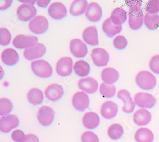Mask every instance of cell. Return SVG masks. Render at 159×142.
Returning a JSON list of instances; mask_svg holds the SVG:
<instances>
[{"label":"cell","mask_w":159,"mask_h":142,"mask_svg":"<svg viewBox=\"0 0 159 142\" xmlns=\"http://www.w3.org/2000/svg\"><path fill=\"white\" fill-rule=\"evenodd\" d=\"M78 85L82 91L89 94L94 93L98 88V82L92 77L80 79L78 81Z\"/></svg>","instance_id":"18"},{"label":"cell","mask_w":159,"mask_h":142,"mask_svg":"<svg viewBox=\"0 0 159 142\" xmlns=\"http://www.w3.org/2000/svg\"><path fill=\"white\" fill-rule=\"evenodd\" d=\"M82 122L84 126L90 130L96 128L100 122V119L98 115L94 112H87L83 117Z\"/></svg>","instance_id":"24"},{"label":"cell","mask_w":159,"mask_h":142,"mask_svg":"<svg viewBox=\"0 0 159 142\" xmlns=\"http://www.w3.org/2000/svg\"><path fill=\"white\" fill-rule=\"evenodd\" d=\"M124 134V129L120 124H113L108 128V135L112 140L120 138Z\"/></svg>","instance_id":"33"},{"label":"cell","mask_w":159,"mask_h":142,"mask_svg":"<svg viewBox=\"0 0 159 142\" xmlns=\"http://www.w3.org/2000/svg\"><path fill=\"white\" fill-rule=\"evenodd\" d=\"M118 113V105L111 101L104 102L101 107V113L103 117L111 119L115 117Z\"/></svg>","instance_id":"20"},{"label":"cell","mask_w":159,"mask_h":142,"mask_svg":"<svg viewBox=\"0 0 159 142\" xmlns=\"http://www.w3.org/2000/svg\"><path fill=\"white\" fill-rule=\"evenodd\" d=\"M56 72L62 76H67L71 74L73 69V60L70 57L61 58L56 64Z\"/></svg>","instance_id":"10"},{"label":"cell","mask_w":159,"mask_h":142,"mask_svg":"<svg viewBox=\"0 0 159 142\" xmlns=\"http://www.w3.org/2000/svg\"><path fill=\"white\" fill-rule=\"evenodd\" d=\"M113 45L118 50H123L127 45V40L124 36L118 35L113 40Z\"/></svg>","instance_id":"38"},{"label":"cell","mask_w":159,"mask_h":142,"mask_svg":"<svg viewBox=\"0 0 159 142\" xmlns=\"http://www.w3.org/2000/svg\"><path fill=\"white\" fill-rule=\"evenodd\" d=\"M31 70L38 76L41 78H48L51 76L53 70L50 64L45 60H37L31 62Z\"/></svg>","instance_id":"3"},{"label":"cell","mask_w":159,"mask_h":142,"mask_svg":"<svg viewBox=\"0 0 159 142\" xmlns=\"http://www.w3.org/2000/svg\"><path fill=\"white\" fill-rule=\"evenodd\" d=\"M110 19L114 24L121 25L127 20V12L122 8H116L111 13Z\"/></svg>","instance_id":"30"},{"label":"cell","mask_w":159,"mask_h":142,"mask_svg":"<svg viewBox=\"0 0 159 142\" xmlns=\"http://www.w3.org/2000/svg\"><path fill=\"white\" fill-rule=\"evenodd\" d=\"M144 21L147 28L150 30H155L159 27V16L157 14H146Z\"/></svg>","instance_id":"32"},{"label":"cell","mask_w":159,"mask_h":142,"mask_svg":"<svg viewBox=\"0 0 159 142\" xmlns=\"http://www.w3.org/2000/svg\"><path fill=\"white\" fill-rule=\"evenodd\" d=\"M145 11L150 14H155L158 13L159 11L158 0H151L148 2L145 6Z\"/></svg>","instance_id":"36"},{"label":"cell","mask_w":159,"mask_h":142,"mask_svg":"<svg viewBox=\"0 0 159 142\" xmlns=\"http://www.w3.org/2000/svg\"><path fill=\"white\" fill-rule=\"evenodd\" d=\"M75 73L79 76H87L90 70L89 64L84 60H79L76 61L73 66Z\"/></svg>","instance_id":"31"},{"label":"cell","mask_w":159,"mask_h":142,"mask_svg":"<svg viewBox=\"0 0 159 142\" xmlns=\"http://www.w3.org/2000/svg\"><path fill=\"white\" fill-rule=\"evenodd\" d=\"M117 97L122 100L124 106L122 107L123 112L130 113L134 111L135 108V103L132 101L130 93L127 90L123 89L119 91L117 93Z\"/></svg>","instance_id":"16"},{"label":"cell","mask_w":159,"mask_h":142,"mask_svg":"<svg viewBox=\"0 0 159 142\" xmlns=\"http://www.w3.org/2000/svg\"><path fill=\"white\" fill-rule=\"evenodd\" d=\"M11 36L10 31L6 28L0 29V44L2 46L8 45L11 41Z\"/></svg>","instance_id":"37"},{"label":"cell","mask_w":159,"mask_h":142,"mask_svg":"<svg viewBox=\"0 0 159 142\" xmlns=\"http://www.w3.org/2000/svg\"><path fill=\"white\" fill-rule=\"evenodd\" d=\"M136 104L141 107L145 108H152L156 104V99L151 94L147 93H138L134 96Z\"/></svg>","instance_id":"6"},{"label":"cell","mask_w":159,"mask_h":142,"mask_svg":"<svg viewBox=\"0 0 159 142\" xmlns=\"http://www.w3.org/2000/svg\"><path fill=\"white\" fill-rule=\"evenodd\" d=\"M150 70L156 74H159V55L153 56L149 63Z\"/></svg>","instance_id":"40"},{"label":"cell","mask_w":159,"mask_h":142,"mask_svg":"<svg viewBox=\"0 0 159 142\" xmlns=\"http://www.w3.org/2000/svg\"><path fill=\"white\" fill-rule=\"evenodd\" d=\"M87 7V2L85 0H76L72 2L70 13L73 16H81L84 14V12Z\"/></svg>","instance_id":"27"},{"label":"cell","mask_w":159,"mask_h":142,"mask_svg":"<svg viewBox=\"0 0 159 142\" xmlns=\"http://www.w3.org/2000/svg\"><path fill=\"white\" fill-rule=\"evenodd\" d=\"M27 98L30 103L34 106L40 105L44 99L43 92L38 88L31 89L28 93Z\"/></svg>","instance_id":"29"},{"label":"cell","mask_w":159,"mask_h":142,"mask_svg":"<svg viewBox=\"0 0 159 142\" xmlns=\"http://www.w3.org/2000/svg\"><path fill=\"white\" fill-rule=\"evenodd\" d=\"M64 94V89L58 84H52L48 85L45 91V95L47 99L51 101H57Z\"/></svg>","instance_id":"14"},{"label":"cell","mask_w":159,"mask_h":142,"mask_svg":"<svg viewBox=\"0 0 159 142\" xmlns=\"http://www.w3.org/2000/svg\"><path fill=\"white\" fill-rule=\"evenodd\" d=\"M99 92L104 97L112 98L115 94L116 87L113 85H108L105 83H102L100 85Z\"/></svg>","instance_id":"34"},{"label":"cell","mask_w":159,"mask_h":142,"mask_svg":"<svg viewBox=\"0 0 159 142\" xmlns=\"http://www.w3.org/2000/svg\"><path fill=\"white\" fill-rule=\"evenodd\" d=\"M37 119L42 126H48L54 121V112L49 107L43 106L38 109Z\"/></svg>","instance_id":"7"},{"label":"cell","mask_w":159,"mask_h":142,"mask_svg":"<svg viewBox=\"0 0 159 142\" xmlns=\"http://www.w3.org/2000/svg\"><path fill=\"white\" fill-rule=\"evenodd\" d=\"M91 57L96 66L102 67L107 66L110 60L108 53L103 48H96L92 50Z\"/></svg>","instance_id":"9"},{"label":"cell","mask_w":159,"mask_h":142,"mask_svg":"<svg viewBox=\"0 0 159 142\" xmlns=\"http://www.w3.org/2000/svg\"><path fill=\"white\" fill-rule=\"evenodd\" d=\"M70 48L72 54L76 57H84L88 52L87 45L77 38L71 40Z\"/></svg>","instance_id":"17"},{"label":"cell","mask_w":159,"mask_h":142,"mask_svg":"<svg viewBox=\"0 0 159 142\" xmlns=\"http://www.w3.org/2000/svg\"><path fill=\"white\" fill-rule=\"evenodd\" d=\"M19 124L18 117L15 115L3 116L0 119V130L3 133H8L12 129L17 127Z\"/></svg>","instance_id":"11"},{"label":"cell","mask_w":159,"mask_h":142,"mask_svg":"<svg viewBox=\"0 0 159 142\" xmlns=\"http://www.w3.org/2000/svg\"><path fill=\"white\" fill-rule=\"evenodd\" d=\"M20 142H39V140L35 135L28 134L25 135L24 139Z\"/></svg>","instance_id":"42"},{"label":"cell","mask_w":159,"mask_h":142,"mask_svg":"<svg viewBox=\"0 0 159 142\" xmlns=\"http://www.w3.org/2000/svg\"><path fill=\"white\" fill-rule=\"evenodd\" d=\"M13 110L11 101L7 98H1L0 99V114L4 115L9 113Z\"/></svg>","instance_id":"35"},{"label":"cell","mask_w":159,"mask_h":142,"mask_svg":"<svg viewBox=\"0 0 159 142\" xmlns=\"http://www.w3.org/2000/svg\"><path fill=\"white\" fill-rule=\"evenodd\" d=\"M129 7V25L132 30H137L141 28L143 23V12L141 8L142 2L127 1Z\"/></svg>","instance_id":"1"},{"label":"cell","mask_w":159,"mask_h":142,"mask_svg":"<svg viewBox=\"0 0 159 142\" xmlns=\"http://www.w3.org/2000/svg\"><path fill=\"white\" fill-rule=\"evenodd\" d=\"M152 119V115L146 109H139L133 115V121L138 126H145L150 123Z\"/></svg>","instance_id":"22"},{"label":"cell","mask_w":159,"mask_h":142,"mask_svg":"<svg viewBox=\"0 0 159 142\" xmlns=\"http://www.w3.org/2000/svg\"><path fill=\"white\" fill-rule=\"evenodd\" d=\"M72 104L76 110L83 112L89 106V96L84 92H77L73 96Z\"/></svg>","instance_id":"13"},{"label":"cell","mask_w":159,"mask_h":142,"mask_svg":"<svg viewBox=\"0 0 159 142\" xmlns=\"http://www.w3.org/2000/svg\"><path fill=\"white\" fill-rule=\"evenodd\" d=\"M101 78L105 84L110 85L118 80L119 73L114 68H107L102 71Z\"/></svg>","instance_id":"26"},{"label":"cell","mask_w":159,"mask_h":142,"mask_svg":"<svg viewBox=\"0 0 159 142\" xmlns=\"http://www.w3.org/2000/svg\"><path fill=\"white\" fill-rule=\"evenodd\" d=\"M25 136L24 132L20 130H16L11 133V138L16 142L22 141L24 139Z\"/></svg>","instance_id":"41"},{"label":"cell","mask_w":159,"mask_h":142,"mask_svg":"<svg viewBox=\"0 0 159 142\" xmlns=\"http://www.w3.org/2000/svg\"><path fill=\"white\" fill-rule=\"evenodd\" d=\"M122 30V25L114 24L110 18L106 19L102 24V30L109 37H113L115 34L120 33Z\"/></svg>","instance_id":"25"},{"label":"cell","mask_w":159,"mask_h":142,"mask_svg":"<svg viewBox=\"0 0 159 142\" xmlns=\"http://www.w3.org/2000/svg\"><path fill=\"white\" fill-rule=\"evenodd\" d=\"M2 61L8 66H14L19 59V56L17 51L12 48H7L3 51L1 55Z\"/></svg>","instance_id":"23"},{"label":"cell","mask_w":159,"mask_h":142,"mask_svg":"<svg viewBox=\"0 0 159 142\" xmlns=\"http://www.w3.org/2000/svg\"><path fill=\"white\" fill-rule=\"evenodd\" d=\"M136 142H153L154 136L152 131L147 128H140L137 130L135 134Z\"/></svg>","instance_id":"28"},{"label":"cell","mask_w":159,"mask_h":142,"mask_svg":"<svg viewBox=\"0 0 159 142\" xmlns=\"http://www.w3.org/2000/svg\"><path fill=\"white\" fill-rule=\"evenodd\" d=\"M36 14V9L32 4L23 3L17 10V17L21 21H28L33 18Z\"/></svg>","instance_id":"8"},{"label":"cell","mask_w":159,"mask_h":142,"mask_svg":"<svg viewBox=\"0 0 159 142\" xmlns=\"http://www.w3.org/2000/svg\"><path fill=\"white\" fill-rule=\"evenodd\" d=\"M30 30L37 34H43L48 28V20L42 16H38L32 19L29 23Z\"/></svg>","instance_id":"4"},{"label":"cell","mask_w":159,"mask_h":142,"mask_svg":"<svg viewBox=\"0 0 159 142\" xmlns=\"http://www.w3.org/2000/svg\"><path fill=\"white\" fill-rule=\"evenodd\" d=\"M37 42L38 38L36 36L19 34L14 38L13 45L19 49H26L35 45L38 44Z\"/></svg>","instance_id":"5"},{"label":"cell","mask_w":159,"mask_h":142,"mask_svg":"<svg viewBox=\"0 0 159 142\" xmlns=\"http://www.w3.org/2000/svg\"><path fill=\"white\" fill-rule=\"evenodd\" d=\"M50 16L54 19L61 20L67 16V9L61 3L56 2L51 4L48 9Z\"/></svg>","instance_id":"15"},{"label":"cell","mask_w":159,"mask_h":142,"mask_svg":"<svg viewBox=\"0 0 159 142\" xmlns=\"http://www.w3.org/2000/svg\"><path fill=\"white\" fill-rule=\"evenodd\" d=\"M82 142H99L98 136L93 132H84L81 137Z\"/></svg>","instance_id":"39"},{"label":"cell","mask_w":159,"mask_h":142,"mask_svg":"<svg viewBox=\"0 0 159 142\" xmlns=\"http://www.w3.org/2000/svg\"><path fill=\"white\" fill-rule=\"evenodd\" d=\"M85 15L88 20L91 22H98L102 17V11L101 7L96 3H91L88 5Z\"/></svg>","instance_id":"19"},{"label":"cell","mask_w":159,"mask_h":142,"mask_svg":"<svg viewBox=\"0 0 159 142\" xmlns=\"http://www.w3.org/2000/svg\"><path fill=\"white\" fill-rule=\"evenodd\" d=\"M50 1L48 0V1H37V5L38 6L42 8H45L46 7H47V5L50 3Z\"/></svg>","instance_id":"43"},{"label":"cell","mask_w":159,"mask_h":142,"mask_svg":"<svg viewBox=\"0 0 159 142\" xmlns=\"http://www.w3.org/2000/svg\"><path fill=\"white\" fill-rule=\"evenodd\" d=\"M84 41L91 46H96L99 45L98 31L96 26H90L87 28L82 34Z\"/></svg>","instance_id":"21"},{"label":"cell","mask_w":159,"mask_h":142,"mask_svg":"<svg viewBox=\"0 0 159 142\" xmlns=\"http://www.w3.org/2000/svg\"><path fill=\"white\" fill-rule=\"evenodd\" d=\"M46 50V47L43 44L38 43L31 47L25 49L24 51V56L29 61L33 60L44 56Z\"/></svg>","instance_id":"12"},{"label":"cell","mask_w":159,"mask_h":142,"mask_svg":"<svg viewBox=\"0 0 159 142\" xmlns=\"http://www.w3.org/2000/svg\"><path fill=\"white\" fill-rule=\"evenodd\" d=\"M136 82L142 89L151 90L155 87L157 80L155 76L150 72L142 71L136 75Z\"/></svg>","instance_id":"2"}]
</instances>
